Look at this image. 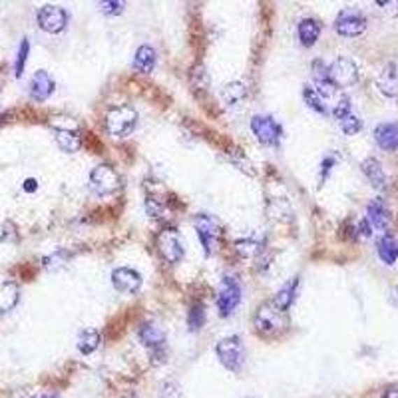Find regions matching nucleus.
Here are the masks:
<instances>
[{
	"mask_svg": "<svg viewBox=\"0 0 398 398\" xmlns=\"http://www.w3.org/2000/svg\"><path fill=\"white\" fill-rule=\"evenodd\" d=\"M297 34H299V40H301V44L303 46H313L319 36H321V22L319 20H315V18H305V20H301L299 26H297Z\"/></svg>",
	"mask_w": 398,
	"mask_h": 398,
	"instance_id": "obj_20",
	"label": "nucleus"
},
{
	"mask_svg": "<svg viewBox=\"0 0 398 398\" xmlns=\"http://www.w3.org/2000/svg\"><path fill=\"white\" fill-rule=\"evenodd\" d=\"M100 6H102L104 14H112V16L124 10V2H118V0H108V2H102Z\"/></svg>",
	"mask_w": 398,
	"mask_h": 398,
	"instance_id": "obj_35",
	"label": "nucleus"
},
{
	"mask_svg": "<svg viewBox=\"0 0 398 398\" xmlns=\"http://www.w3.org/2000/svg\"><path fill=\"white\" fill-rule=\"evenodd\" d=\"M120 398H140V397H138L136 392H126V395H122Z\"/></svg>",
	"mask_w": 398,
	"mask_h": 398,
	"instance_id": "obj_42",
	"label": "nucleus"
},
{
	"mask_svg": "<svg viewBox=\"0 0 398 398\" xmlns=\"http://www.w3.org/2000/svg\"><path fill=\"white\" fill-rule=\"evenodd\" d=\"M339 124H341V129L347 136H355V134H359L360 129H362V122L357 116H353V114H348L343 120H339Z\"/></svg>",
	"mask_w": 398,
	"mask_h": 398,
	"instance_id": "obj_32",
	"label": "nucleus"
},
{
	"mask_svg": "<svg viewBox=\"0 0 398 398\" xmlns=\"http://www.w3.org/2000/svg\"><path fill=\"white\" fill-rule=\"evenodd\" d=\"M376 251H378V257L383 259V263H386V265H395V263H397L398 243L390 233H385V235L378 239Z\"/></svg>",
	"mask_w": 398,
	"mask_h": 398,
	"instance_id": "obj_23",
	"label": "nucleus"
},
{
	"mask_svg": "<svg viewBox=\"0 0 398 398\" xmlns=\"http://www.w3.org/2000/svg\"><path fill=\"white\" fill-rule=\"evenodd\" d=\"M106 132L114 138H126L129 136L136 126H138V112L128 106V104H118L112 106L106 112V120H104Z\"/></svg>",
	"mask_w": 398,
	"mask_h": 398,
	"instance_id": "obj_1",
	"label": "nucleus"
},
{
	"mask_svg": "<svg viewBox=\"0 0 398 398\" xmlns=\"http://www.w3.org/2000/svg\"><path fill=\"white\" fill-rule=\"evenodd\" d=\"M360 167H362V173H364V176L369 178V181L373 183V187H376V190H385L386 173L378 159H374V157H367V159L360 164Z\"/></svg>",
	"mask_w": 398,
	"mask_h": 398,
	"instance_id": "obj_19",
	"label": "nucleus"
},
{
	"mask_svg": "<svg viewBox=\"0 0 398 398\" xmlns=\"http://www.w3.org/2000/svg\"><path fill=\"white\" fill-rule=\"evenodd\" d=\"M54 136H56V141L58 145L64 150L66 154H76L82 145V138H80V132H78V124L70 118L68 126L64 122H54Z\"/></svg>",
	"mask_w": 398,
	"mask_h": 398,
	"instance_id": "obj_13",
	"label": "nucleus"
},
{
	"mask_svg": "<svg viewBox=\"0 0 398 398\" xmlns=\"http://www.w3.org/2000/svg\"><path fill=\"white\" fill-rule=\"evenodd\" d=\"M287 325H289L287 311L277 307L273 301L263 303V305L257 308V313H255V329H257L261 334H265V336L281 333Z\"/></svg>",
	"mask_w": 398,
	"mask_h": 398,
	"instance_id": "obj_2",
	"label": "nucleus"
},
{
	"mask_svg": "<svg viewBox=\"0 0 398 398\" xmlns=\"http://www.w3.org/2000/svg\"><path fill=\"white\" fill-rule=\"evenodd\" d=\"M215 303H218V311L221 317H232L235 308L239 307V303H241V285L237 281V277L225 275L221 279Z\"/></svg>",
	"mask_w": 398,
	"mask_h": 398,
	"instance_id": "obj_4",
	"label": "nucleus"
},
{
	"mask_svg": "<svg viewBox=\"0 0 398 398\" xmlns=\"http://www.w3.org/2000/svg\"><path fill=\"white\" fill-rule=\"evenodd\" d=\"M371 233H373V225L369 223V219H362L359 225V235H362V237H371Z\"/></svg>",
	"mask_w": 398,
	"mask_h": 398,
	"instance_id": "obj_36",
	"label": "nucleus"
},
{
	"mask_svg": "<svg viewBox=\"0 0 398 398\" xmlns=\"http://www.w3.org/2000/svg\"><path fill=\"white\" fill-rule=\"evenodd\" d=\"M155 243H157V249H159L162 257L166 259L167 263H180L181 259H183L185 249H183V243H181L178 232L162 229V232L157 233V237H155Z\"/></svg>",
	"mask_w": 398,
	"mask_h": 398,
	"instance_id": "obj_12",
	"label": "nucleus"
},
{
	"mask_svg": "<svg viewBox=\"0 0 398 398\" xmlns=\"http://www.w3.org/2000/svg\"><path fill=\"white\" fill-rule=\"evenodd\" d=\"M350 114V100H348L347 96H343V98H339V102L334 104L333 108V116L336 120H343L345 116Z\"/></svg>",
	"mask_w": 398,
	"mask_h": 398,
	"instance_id": "obj_34",
	"label": "nucleus"
},
{
	"mask_svg": "<svg viewBox=\"0 0 398 398\" xmlns=\"http://www.w3.org/2000/svg\"><path fill=\"white\" fill-rule=\"evenodd\" d=\"M329 80L334 88H348L359 82V68L350 58L341 56L329 66Z\"/></svg>",
	"mask_w": 398,
	"mask_h": 398,
	"instance_id": "obj_8",
	"label": "nucleus"
},
{
	"mask_svg": "<svg viewBox=\"0 0 398 398\" xmlns=\"http://www.w3.org/2000/svg\"><path fill=\"white\" fill-rule=\"evenodd\" d=\"M8 235H10V232H8V225H0V243H2L4 239H8Z\"/></svg>",
	"mask_w": 398,
	"mask_h": 398,
	"instance_id": "obj_39",
	"label": "nucleus"
},
{
	"mask_svg": "<svg viewBox=\"0 0 398 398\" xmlns=\"http://www.w3.org/2000/svg\"><path fill=\"white\" fill-rule=\"evenodd\" d=\"M383 398H398V385L388 386L385 390V395H383Z\"/></svg>",
	"mask_w": 398,
	"mask_h": 398,
	"instance_id": "obj_37",
	"label": "nucleus"
},
{
	"mask_svg": "<svg viewBox=\"0 0 398 398\" xmlns=\"http://www.w3.org/2000/svg\"><path fill=\"white\" fill-rule=\"evenodd\" d=\"M36 187H38V183H36V180H26L24 181V192H28V193L36 192Z\"/></svg>",
	"mask_w": 398,
	"mask_h": 398,
	"instance_id": "obj_38",
	"label": "nucleus"
},
{
	"mask_svg": "<svg viewBox=\"0 0 398 398\" xmlns=\"http://www.w3.org/2000/svg\"><path fill=\"white\" fill-rule=\"evenodd\" d=\"M36 22H38V26L44 32L58 34V32H62L66 26H68V13H66L64 8H60V6L46 4V6L38 8Z\"/></svg>",
	"mask_w": 398,
	"mask_h": 398,
	"instance_id": "obj_11",
	"label": "nucleus"
},
{
	"mask_svg": "<svg viewBox=\"0 0 398 398\" xmlns=\"http://www.w3.org/2000/svg\"><path fill=\"white\" fill-rule=\"evenodd\" d=\"M390 301H392V303L398 307V287H395V289L390 291Z\"/></svg>",
	"mask_w": 398,
	"mask_h": 398,
	"instance_id": "obj_40",
	"label": "nucleus"
},
{
	"mask_svg": "<svg viewBox=\"0 0 398 398\" xmlns=\"http://www.w3.org/2000/svg\"><path fill=\"white\" fill-rule=\"evenodd\" d=\"M215 353H218L219 362L232 371V373H239L245 364V345L241 336H225L215 345Z\"/></svg>",
	"mask_w": 398,
	"mask_h": 398,
	"instance_id": "obj_3",
	"label": "nucleus"
},
{
	"mask_svg": "<svg viewBox=\"0 0 398 398\" xmlns=\"http://www.w3.org/2000/svg\"><path fill=\"white\" fill-rule=\"evenodd\" d=\"M100 331L98 329H84L82 333L78 334V350L82 355H92L96 348L100 347Z\"/></svg>",
	"mask_w": 398,
	"mask_h": 398,
	"instance_id": "obj_25",
	"label": "nucleus"
},
{
	"mask_svg": "<svg viewBox=\"0 0 398 398\" xmlns=\"http://www.w3.org/2000/svg\"><path fill=\"white\" fill-rule=\"evenodd\" d=\"M245 96H247V88L241 82H229L221 92V98L227 106H237L241 100H245Z\"/></svg>",
	"mask_w": 398,
	"mask_h": 398,
	"instance_id": "obj_26",
	"label": "nucleus"
},
{
	"mask_svg": "<svg viewBox=\"0 0 398 398\" xmlns=\"http://www.w3.org/2000/svg\"><path fill=\"white\" fill-rule=\"evenodd\" d=\"M138 336L141 345L152 350V357H157V360L162 362L166 357V333L155 322H143L138 329Z\"/></svg>",
	"mask_w": 398,
	"mask_h": 398,
	"instance_id": "obj_10",
	"label": "nucleus"
},
{
	"mask_svg": "<svg viewBox=\"0 0 398 398\" xmlns=\"http://www.w3.org/2000/svg\"><path fill=\"white\" fill-rule=\"evenodd\" d=\"M54 88H56V84H54L50 74L46 70H38L34 76L30 78V90L28 92H30V98L34 102H44L54 94Z\"/></svg>",
	"mask_w": 398,
	"mask_h": 398,
	"instance_id": "obj_15",
	"label": "nucleus"
},
{
	"mask_svg": "<svg viewBox=\"0 0 398 398\" xmlns=\"http://www.w3.org/2000/svg\"><path fill=\"white\" fill-rule=\"evenodd\" d=\"M297 289H299V277H293L291 281L285 283L281 289L277 291V295L273 299V303H275L279 308H283V311H287V308L293 305V301H295Z\"/></svg>",
	"mask_w": 398,
	"mask_h": 398,
	"instance_id": "obj_24",
	"label": "nucleus"
},
{
	"mask_svg": "<svg viewBox=\"0 0 398 398\" xmlns=\"http://www.w3.org/2000/svg\"><path fill=\"white\" fill-rule=\"evenodd\" d=\"M38 398H58V397H56L54 392H42Z\"/></svg>",
	"mask_w": 398,
	"mask_h": 398,
	"instance_id": "obj_41",
	"label": "nucleus"
},
{
	"mask_svg": "<svg viewBox=\"0 0 398 398\" xmlns=\"http://www.w3.org/2000/svg\"><path fill=\"white\" fill-rule=\"evenodd\" d=\"M155 62H157V56H155V50L152 46L143 44L140 46L136 54H134V68L141 72V74H152L155 68Z\"/></svg>",
	"mask_w": 398,
	"mask_h": 398,
	"instance_id": "obj_21",
	"label": "nucleus"
},
{
	"mask_svg": "<svg viewBox=\"0 0 398 398\" xmlns=\"http://www.w3.org/2000/svg\"><path fill=\"white\" fill-rule=\"evenodd\" d=\"M251 132L263 145H279L283 136V128L273 116H253L251 120Z\"/></svg>",
	"mask_w": 398,
	"mask_h": 398,
	"instance_id": "obj_7",
	"label": "nucleus"
},
{
	"mask_svg": "<svg viewBox=\"0 0 398 398\" xmlns=\"http://www.w3.org/2000/svg\"><path fill=\"white\" fill-rule=\"evenodd\" d=\"M193 227L197 232L199 243L204 247V253L207 257L213 255V251L218 249L219 239H221V227H219L218 221L209 215H197L193 219Z\"/></svg>",
	"mask_w": 398,
	"mask_h": 398,
	"instance_id": "obj_6",
	"label": "nucleus"
},
{
	"mask_svg": "<svg viewBox=\"0 0 398 398\" xmlns=\"http://www.w3.org/2000/svg\"><path fill=\"white\" fill-rule=\"evenodd\" d=\"M374 140L386 152L398 150V124H378L374 129Z\"/></svg>",
	"mask_w": 398,
	"mask_h": 398,
	"instance_id": "obj_16",
	"label": "nucleus"
},
{
	"mask_svg": "<svg viewBox=\"0 0 398 398\" xmlns=\"http://www.w3.org/2000/svg\"><path fill=\"white\" fill-rule=\"evenodd\" d=\"M247 398H249V397H247Z\"/></svg>",
	"mask_w": 398,
	"mask_h": 398,
	"instance_id": "obj_43",
	"label": "nucleus"
},
{
	"mask_svg": "<svg viewBox=\"0 0 398 398\" xmlns=\"http://www.w3.org/2000/svg\"><path fill=\"white\" fill-rule=\"evenodd\" d=\"M235 249H237V253L243 255V257H253V255H257L259 251L263 249V245L255 241V239H239V241L235 243Z\"/></svg>",
	"mask_w": 398,
	"mask_h": 398,
	"instance_id": "obj_30",
	"label": "nucleus"
},
{
	"mask_svg": "<svg viewBox=\"0 0 398 398\" xmlns=\"http://www.w3.org/2000/svg\"><path fill=\"white\" fill-rule=\"evenodd\" d=\"M206 322V307L201 303H193L187 311V325L190 331H199Z\"/></svg>",
	"mask_w": 398,
	"mask_h": 398,
	"instance_id": "obj_27",
	"label": "nucleus"
},
{
	"mask_svg": "<svg viewBox=\"0 0 398 398\" xmlns=\"http://www.w3.org/2000/svg\"><path fill=\"white\" fill-rule=\"evenodd\" d=\"M28 52H30V42L28 38H24L18 46V54H16V62H14V76L20 78L24 74V66L26 60H28Z\"/></svg>",
	"mask_w": 398,
	"mask_h": 398,
	"instance_id": "obj_29",
	"label": "nucleus"
},
{
	"mask_svg": "<svg viewBox=\"0 0 398 398\" xmlns=\"http://www.w3.org/2000/svg\"><path fill=\"white\" fill-rule=\"evenodd\" d=\"M122 187V180L112 166L100 164L90 171V190L98 197H108Z\"/></svg>",
	"mask_w": 398,
	"mask_h": 398,
	"instance_id": "obj_5",
	"label": "nucleus"
},
{
	"mask_svg": "<svg viewBox=\"0 0 398 398\" xmlns=\"http://www.w3.org/2000/svg\"><path fill=\"white\" fill-rule=\"evenodd\" d=\"M334 30L341 36L355 38V36H360L367 30V18H364V14L355 10V8H345V10L339 13L336 20H334Z\"/></svg>",
	"mask_w": 398,
	"mask_h": 398,
	"instance_id": "obj_9",
	"label": "nucleus"
},
{
	"mask_svg": "<svg viewBox=\"0 0 398 398\" xmlns=\"http://www.w3.org/2000/svg\"><path fill=\"white\" fill-rule=\"evenodd\" d=\"M378 90L383 92L385 96H397L398 94V68L395 62H388L385 66V70L381 72V76L376 80Z\"/></svg>",
	"mask_w": 398,
	"mask_h": 398,
	"instance_id": "obj_18",
	"label": "nucleus"
},
{
	"mask_svg": "<svg viewBox=\"0 0 398 398\" xmlns=\"http://www.w3.org/2000/svg\"><path fill=\"white\" fill-rule=\"evenodd\" d=\"M164 201L157 197V195H152V193H148V197H145V211H148V215L150 218H162V213H164Z\"/></svg>",
	"mask_w": 398,
	"mask_h": 398,
	"instance_id": "obj_31",
	"label": "nucleus"
},
{
	"mask_svg": "<svg viewBox=\"0 0 398 398\" xmlns=\"http://www.w3.org/2000/svg\"><path fill=\"white\" fill-rule=\"evenodd\" d=\"M112 283H114L116 291H120V293L134 295V293L140 291L141 275L138 271L129 269V267H118L112 273Z\"/></svg>",
	"mask_w": 398,
	"mask_h": 398,
	"instance_id": "obj_14",
	"label": "nucleus"
},
{
	"mask_svg": "<svg viewBox=\"0 0 398 398\" xmlns=\"http://www.w3.org/2000/svg\"><path fill=\"white\" fill-rule=\"evenodd\" d=\"M18 299H20V291H18L16 283H0V315H6L8 311H13Z\"/></svg>",
	"mask_w": 398,
	"mask_h": 398,
	"instance_id": "obj_22",
	"label": "nucleus"
},
{
	"mask_svg": "<svg viewBox=\"0 0 398 398\" xmlns=\"http://www.w3.org/2000/svg\"><path fill=\"white\" fill-rule=\"evenodd\" d=\"M369 223L373 227H376V229H381V232L388 229V225H390V211H388V207L385 206L383 199H373L369 204Z\"/></svg>",
	"mask_w": 398,
	"mask_h": 398,
	"instance_id": "obj_17",
	"label": "nucleus"
},
{
	"mask_svg": "<svg viewBox=\"0 0 398 398\" xmlns=\"http://www.w3.org/2000/svg\"><path fill=\"white\" fill-rule=\"evenodd\" d=\"M159 398H181V386L178 381L167 378L159 388Z\"/></svg>",
	"mask_w": 398,
	"mask_h": 398,
	"instance_id": "obj_33",
	"label": "nucleus"
},
{
	"mask_svg": "<svg viewBox=\"0 0 398 398\" xmlns=\"http://www.w3.org/2000/svg\"><path fill=\"white\" fill-rule=\"evenodd\" d=\"M303 98H305V102H307L308 108H313V110H315V112H319V114H327L325 100H322L321 94L315 90L313 86H305V90H303Z\"/></svg>",
	"mask_w": 398,
	"mask_h": 398,
	"instance_id": "obj_28",
	"label": "nucleus"
}]
</instances>
